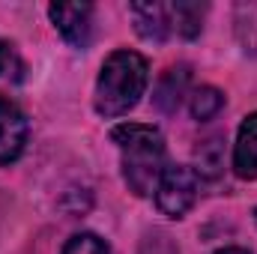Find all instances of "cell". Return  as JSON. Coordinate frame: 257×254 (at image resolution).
I'll return each instance as SVG.
<instances>
[{"label": "cell", "mask_w": 257, "mask_h": 254, "mask_svg": "<svg viewBox=\"0 0 257 254\" xmlns=\"http://www.w3.org/2000/svg\"><path fill=\"white\" fill-rule=\"evenodd\" d=\"M147 84H150V63H147V57L138 54V51H128V48L114 51L102 63L99 78H96V93H93L96 114L105 117V120L128 114L141 102Z\"/></svg>", "instance_id": "cell-1"}, {"label": "cell", "mask_w": 257, "mask_h": 254, "mask_svg": "<svg viewBox=\"0 0 257 254\" xmlns=\"http://www.w3.org/2000/svg\"><path fill=\"white\" fill-rule=\"evenodd\" d=\"M111 141L120 150L123 180H126L128 191H135L138 197L153 194L162 171L168 168L162 132L147 123H120L111 129Z\"/></svg>", "instance_id": "cell-2"}, {"label": "cell", "mask_w": 257, "mask_h": 254, "mask_svg": "<svg viewBox=\"0 0 257 254\" xmlns=\"http://www.w3.org/2000/svg\"><path fill=\"white\" fill-rule=\"evenodd\" d=\"M200 194V174L189 165H168L156 186V206L168 218H183Z\"/></svg>", "instance_id": "cell-3"}, {"label": "cell", "mask_w": 257, "mask_h": 254, "mask_svg": "<svg viewBox=\"0 0 257 254\" xmlns=\"http://www.w3.org/2000/svg\"><path fill=\"white\" fill-rule=\"evenodd\" d=\"M48 18L54 21V27L60 30V36L69 45L87 48L90 33H93V6L90 3H51Z\"/></svg>", "instance_id": "cell-4"}, {"label": "cell", "mask_w": 257, "mask_h": 254, "mask_svg": "<svg viewBox=\"0 0 257 254\" xmlns=\"http://www.w3.org/2000/svg\"><path fill=\"white\" fill-rule=\"evenodd\" d=\"M27 117L24 111L9 102V99H0V165H12L24 147H27Z\"/></svg>", "instance_id": "cell-5"}, {"label": "cell", "mask_w": 257, "mask_h": 254, "mask_svg": "<svg viewBox=\"0 0 257 254\" xmlns=\"http://www.w3.org/2000/svg\"><path fill=\"white\" fill-rule=\"evenodd\" d=\"M128 15L135 21V30L147 42H165L174 30L171 3H128Z\"/></svg>", "instance_id": "cell-6"}, {"label": "cell", "mask_w": 257, "mask_h": 254, "mask_svg": "<svg viewBox=\"0 0 257 254\" xmlns=\"http://www.w3.org/2000/svg\"><path fill=\"white\" fill-rule=\"evenodd\" d=\"M233 174L239 180H257V111L239 123L233 144Z\"/></svg>", "instance_id": "cell-7"}, {"label": "cell", "mask_w": 257, "mask_h": 254, "mask_svg": "<svg viewBox=\"0 0 257 254\" xmlns=\"http://www.w3.org/2000/svg\"><path fill=\"white\" fill-rule=\"evenodd\" d=\"M189 81H192L189 66H171V69L162 75V81H159V87H156V93H153L156 108L165 111V114L177 111L180 102H183V96H186V90H189Z\"/></svg>", "instance_id": "cell-8"}, {"label": "cell", "mask_w": 257, "mask_h": 254, "mask_svg": "<svg viewBox=\"0 0 257 254\" xmlns=\"http://www.w3.org/2000/svg\"><path fill=\"white\" fill-rule=\"evenodd\" d=\"M203 15H206V6H203V3H189V0H177V3H171L174 30H177L180 36H186V39L200 36Z\"/></svg>", "instance_id": "cell-9"}, {"label": "cell", "mask_w": 257, "mask_h": 254, "mask_svg": "<svg viewBox=\"0 0 257 254\" xmlns=\"http://www.w3.org/2000/svg\"><path fill=\"white\" fill-rule=\"evenodd\" d=\"M224 108V93L218 90V87H197L192 96H189V111H192L194 120H212L218 111Z\"/></svg>", "instance_id": "cell-10"}, {"label": "cell", "mask_w": 257, "mask_h": 254, "mask_svg": "<svg viewBox=\"0 0 257 254\" xmlns=\"http://www.w3.org/2000/svg\"><path fill=\"white\" fill-rule=\"evenodd\" d=\"M60 254H111V248L105 245V239H99L96 233H75L63 245Z\"/></svg>", "instance_id": "cell-11"}, {"label": "cell", "mask_w": 257, "mask_h": 254, "mask_svg": "<svg viewBox=\"0 0 257 254\" xmlns=\"http://www.w3.org/2000/svg\"><path fill=\"white\" fill-rule=\"evenodd\" d=\"M218 150H221V147H218L215 138L206 141V144H200V150H197L200 171H197V174H206V177H215V174H218V168H221V153H218Z\"/></svg>", "instance_id": "cell-12"}, {"label": "cell", "mask_w": 257, "mask_h": 254, "mask_svg": "<svg viewBox=\"0 0 257 254\" xmlns=\"http://www.w3.org/2000/svg\"><path fill=\"white\" fill-rule=\"evenodd\" d=\"M12 69H21V60L15 57V48L0 39V75H9Z\"/></svg>", "instance_id": "cell-13"}, {"label": "cell", "mask_w": 257, "mask_h": 254, "mask_svg": "<svg viewBox=\"0 0 257 254\" xmlns=\"http://www.w3.org/2000/svg\"><path fill=\"white\" fill-rule=\"evenodd\" d=\"M215 254H248V251H245V248H236V245H233V248H221V251H215Z\"/></svg>", "instance_id": "cell-14"}, {"label": "cell", "mask_w": 257, "mask_h": 254, "mask_svg": "<svg viewBox=\"0 0 257 254\" xmlns=\"http://www.w3.org/2000/svg\"><path fill=\"white\" fill-rule=\"evenodd\" d=\"M254 221H257V209H254Z\"/></svg>", "instance_id": "cell-15"}]
</instances>
